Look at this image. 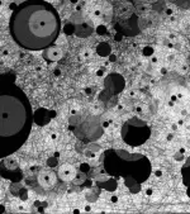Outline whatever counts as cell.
<instances>
[{
	"label": "cell",
	"mask_w": 190,
	"mask_h": 214,
	"mask_svg": "<svg viewBox=\"0 0 190 214\" xmlns=\"http://www.w3.org/2000/svg\"><path fill=\"white\" fill-rule=\"evenodd\" d=\"M14 42L28 51H42L56 42L61 19L55 6L44 0H27L17 6L9 19Z\"/></svg>",
	"instance_id": "obj_1"
},
{
	"label": "cell",
	"mask_w": 190,
	"mask_h": 214,
	"mask_svg": "<svg viewBox=\"0 0 190 214\" xmlns=\"http://www.w3.org/2000/svg\"><path fill=\"white\" fill-rule=\"evenodd\" d=\"M32 124L33 111L25 92L10 79L0 77V158L27 142Z\"/></svg>",
	"instance_id": "obj_2"
},
{
	"label": "cell",
	"mask_w": 190,
	"mask_h": 214,
	"mask_svg": "<svg viewBox=\"0 0 190 214\" xmlns=\"http://www.w3.org/2000/svg\"><path fill=\"white\" fill-rule=\"evenodd\" d=\"M57 176H58L60 180L65 181V183L72 181L76 176V168L70 164H65V165L60 166L58 172H57Z\"/></svg>",
	"instance_id": "obj_3"
},
{
	"label": "cell",
	"mask_w": 190,
	"mask_h": 214,
	"mask_svg": "<svg viewBox=\"0 0 190 214\" xmlns=\"http://www.w3.org/2000/svg\"><path fill=\"white\" fill-rule=\"evenodd\" d=\"M56 181H57V176L52 171H42L38 175V183L44 189H51L52 186H55Z\"/></svg>",
	"instance_id": "obj_4"
},
{
	"label": "cell",
	"mask_w": 190,
	"mask_h": 214,
	"mask_svg": "<svg viewBox=\"0 0 190 214\" xmlns=\"http://www.w3.org/2000/svg\"><path fill=\"white\" fill-rule=\"evenodd\" d=\"M63 56L62 50L58 48V47L51 46L48 48H46V52H43V57L50 62H56L58 60H61Z\"/></svg>",
	"instance_id": "obj_5"
},
{
	"label": "cell",
	"mask_w": 190,
	"mask_h": 214,
	"mask_svg": "<svg viewBox=\"0 0 190 214\" xmlns=\"http://www.w3.org/2000/svg\"><path fill=\"white\" fill-rule=\"evenodd\" d=\"M176 12H177L176 6L174 4H170V5H167L166 8L164 9V15H166L167 18H171V17H174V15L176 14Z\"/></svg>",
	"instance_id": "obj_6"
},
{
	"label": "cell",
	"mask_w": 190,
	"mask_h": 214,
	"mask_svg": "<svg viewBox=\"0 0 190 214\" xmlns=\"http://www.w3.org/2000/svg\"><path fill=\"white\" fill-rule=\"evenodd\" d=\"M98 53H99L100 56H108L110 53V47L108 46L107 43H101V44H99V46H98Z\"/></svg>",
	"instance_id": "obj_7"
},
{
	"label": "cell",
	"mask_w": 190,
	"mask_h": 214,
	"mask_svg": "<svg viewBox=\"0 0 190 214\" xmlns=\"http://www.w3.org/2000/svg\"><path fill=\"white\" fill-rule=\"evenodd\" d=\"M142 55L145 57H152L155 55V48L152 46H145L142 48Z\"/></svg>",
	"instance_id": "obj_8"
},
{
	"label": "cell",
	"mask_w": 190,
	"mask_h": 214,
	"mask_svg": "<svg viewBox=\"0 0 190 214\" xmlns=\"http://www.w3.org/2000/svg\"><path fill=\"white\" fill-rule=\"evenodd\" d=\"M91 56H93V52L90 50H82L80 52V58L84 60V61H89L91 58Z\"/></svg>",
	"instance_id": "obj_9"
},
{
	"label": "cell",
	"mask_w": 190,
	"mask_h": 214,
	"mask_svg": "<svg viewBox=\"0 0 190 214\" xmlns=\"http://www.w3.org/2000/svg\"><path fill=\"white\" fill-rule=\"evenodd\" d=\"M91 15H93V18L95 19H99L103 17V10H101V8H99V6H95V8L93 9V12H91Z\"/></svg>",
	"instance_id": "obj_10"
},
{
	"label": "cell",
	"mask_w": 190,
	"mask_h": 214,
	"mask_svg": "<svg viewBox=\"0 0 190 214\" xmlns=\"http://www.w3.org/2000/svg\"><path fill=\"white\" fill-rule=\"evenodd\" d=\"M176 101H177V98H176V94H174V95H171L170 99H169V107H175V104H176Z\"/></svg>",
	"instance_id": "obj_11"
},
{
	"label": "cell",
	"mask_w": 190,
	"mask_h": 214,
	"mask_svg": "<svg viewBox=\"0 0 190 214\" xmlns=\"http://www.w3.org/2000/svg\"><path fill=\"white\" fill-rule=\"evenodd\" d=\"M96 76H98V77H103V76H105V69H104V67L98 69L96 70Z\"/></svg>",
	"instance_id": "obj_12"
},
{
	"label": "cell",
	"mask_w": 190,
	"mask_h": 214,
	"mask_svg": "<svg viewBox=\"0 0 190 214\" xmlns=\"http://www.w3.org/2000/svg\"><path fill=\"white\" fill-rule=\"evenodd\" d=\"M110 123H112V120H110V119H103V122H101V127H103V128H108V127L110 126Z\"/></svg>",
	"instance_id": "obj_13"
},
{
	"label": "cell",
	"mask_w": 190,
	"mask_h": 214,
	"mask_svg": "<svg viewBox=\"0 0 190 214\" xmlns=\"http://www.w3.org/2000/svg\"><path fill=\"white\" fill-rule=\"evenodd\" d=\"M98 34H104L105 33V31H107V28L104 27V25H100V27H98Z\"/></svg>",
	"instance_id": "obj_14"
},
{
	"label": "cell",
	"mask_w": 190,
	"mask_h": 214,
	"mask_svg": "<svg viewBox=\"0 0 190 214\" xmlns=\"http://www.w3.org/2000/svg\"><path fill=\"white\" fill-rule=\"evenodd\" d=\"M162 175H164V171L161 170V168H157V170L155 171V176L156 177H162Z\"/></svg>",
	"instance_id": "obj_15"
},
{
	"label": "cell",
	"mask_w": 190,
	"mask_h": 214,
	"mask_svg": "<svg viewBox=\"0 0 190 214\" xmlns=\"http://www.w3.org/2000/svg\"><path fill=\"white\" fill-rule=\"evenodd\" d=\"M57 137H58V135H57L56 132H51L50 133V139H51V141H56Z\"/></svg>",
	"instance_id": "obj_16"
},
{
	"label": "cell",
	"mask_w": 190,
	"mask_h": 214,
	"mask_svg": "<svg viewBox=\"0 0 190 214\" xmlns=\"http://www.w3.org/2000/svg\"><path fill=\"white\" fill-rule=\"evenodd\" d=\"M146 195H147V196L153 195V190H152V189H147V190H146Z\"/></svg>",
	"instance_id": "obj_17"
},
{
	"label": "cell",
	"mask_w": 190,
	"mask_h": 214,
	"mask_svg": "<svg viewBox=\"0 0 190 214\" xmlns=\"http://www.w3.org/2000/svg\"><path fill=\"white\" fill-rule=\"evenodd\" d=\"M176 98H177V100L183 99V98H184V92H179V94H176Z\"/></svg>",
	"instance_id": "obj_18"
},
{
	"label": "cell",
	"mask_w": 190,
	"mask_h": 214,
	"mask_svg": "<svg viewBox=\"0 0 190 214\" xmlns=\"http://www.w3.org/2000/svg\"><path fill=\"white\" fill-rule=\"evenodd\" d=\"M188 114H189V113H188V109H183V110H181V115H183V117H186Z\"/></svg>",
	"instance_id": "obj_19"
},
{
	"label": "cell",
	"mask_w": 190,
	"mask_h": 214,
	"mask_svg": "<svg viewBox=\"0 0 190 214\" xmlns=\"http://www.w3.org/2000/svg\"><path fill=\"white\" fill-rule=\"evenodd\" d=\"M136 111H137V113H142V107H141V105H137V107H136Z\"/></svg>",
	"instance_id": "obj_20"
},
{
	"label": "cell",
	"mask_w": 190,
	"mask_h": 214,
	"mask_svg": "<svg viewBox=\"0 0 190 214\" xmlns=\"http://www.w3.org/2000/svg\"><path fill=\"white\" fill-rule=\"evenodd\" d=\"M176 124H177V126H179V127H181L183 124H184V119H179V120H177V122H176Z\"/></svg>",
	"instance_id": "obj_21"
},
{
	"label": "cell",
	"mask_w": 190,
	"mask_h": 214,
	"mask_svg": "<svg viewBox=\"0 0 190 214\" xmlns=\"http://www.w3.org/2000/svg\"><path fill=\"white\" fill-rule=\"evenodd\" d=\"M172 138H174V135L172 133H169V135H167V141H171Z\"/></svg>",
	"instance_id": "obj_22"
},
{
	"label": "cell",
	"mask_w": 190,
	"mask_h": 214,
	"mask_svg": "<svg viewBox=\"0 0 190 214\" xmlns=\"http://www.w3.org/2000/svg\"><path fill=\"white\" fill-rule=\"evenodd\" d=\"M161 73H162V75H166V73H167V69L162 67V69H161Z\"/></svg>",
	"instance_id": "obj_23"
},
{
	"label": "cell",
	"mask_w": 190,
	"mask_h": 214,
	"mask_svg": "<svg viewBox=\"0 0 190 214\" xmlns=\"http://www.w3.org/2000/svg\"><path fill=\"white\" fill-rule=\"evenodd\" d=\"M71 114L72 115H76L77 114V109H71Z\"/></svg>",
	"instance_id": "obj_24"
},
{
	"label": "cell",
	"mask_w": 190,
	"mask_h": 214,
	"mask_svg": "<svg viewBox=\"0 0 190 214\" xmlns=\"http://www.w3.org/2000/svg\"><path fill=\"white\" fill-rule=\"evenodd\" d=\"M177 127H179L177 124H172V127H171V128H172V130H176V129H177Z\"/></svg>",
	"instance_id": "obj_25"
},
{
	"label": "cell",
	"mask_w": 190,
	"mask_h": 214,
	"mask_svg": "<svg viewBox=\"0 0 190 214\" xmlns=\"http://www.w3.org/2000/svg\"><path fill=\"white\" fill-rule=\"evenodd\" d=\"M151 60H152V62H157V57H155V56H152Z\"/></svg>",
	"instance_id": "obj_26"
},
{
	"label": "cell",
	"mask_w": 190,
	"mask_h": 214,
	"mask_svg": "<svg viewBox=\"0 0 190 214\" xmlns=\"http://www.w3.org/2000/svg\"><path fill=\"white\" fill-rule=\"evenodd\" d=\"M186 69H188V67H186V65H184L181 67V71H186Z\"/></svg>",
	"instance_id": "obj_27"
},
{
	"label": "cell",
	"mask_w": 190,
	"mask_h": 214,
	"mask_svg": "<svg viewBox=\"0 0 190 214\" xmlns=\"http://www.w3.org/2000/svg\"><path fill=\"white\" fill-rule=\"evenodd\" d=\"M3 4H4V1H3V0H0V6H3Z\"/></svg>",
	"instance_id": "obj_28"
},
{
	"label": "cell",
	"mask_w": 190,
	"mask_h": 214,
	"mask_svg": "<svg viewBox=\"0 0 190 214\" xmlns=\"http://www.w3.org/2000/svg\"><path fill=\"white\" fill-rule=\"evenodd\" d=\"M188 12H189V17H190V9H189V10H188Z\"/></svg>",
	"instance_id": "obj_29"
},
{
	"label": "cell",
	"mask_w": 190,
	"mask_h": 214,
	"mask_svg": "<svg viewBox=\"0 0 190 214\" xmlns=\"http://www.w3.org/2000/svg\"><path fill=\"white\" fill-rule=\"evenodd\" d=\"M189 1H190V0H189Z\"/></svg>",
	"instance_id": "obj_30"
}]
</instances>
